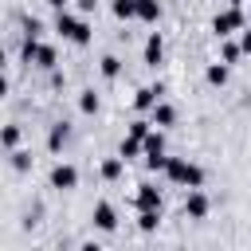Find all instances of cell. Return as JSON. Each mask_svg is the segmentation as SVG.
Listing matches in <instances>:
<instances>
[{"mask_svg": "<svg viewBox=\"0 0 251 251\" xmlns=\"http://www.w3.org/2000/svg\"><path fill=\"white\" fill-rule=\"evenodd\" d=\"M165 176L173 184H180V188H200L204 184V169L192 165V161H184V157H169L165 161Z\"/></svg>", "mask_w": 251, "mask_h": 251, "instance_id": "cell-1", "label": "cell"}, {"mask_svg": "<svg viewBox=\"0 0 251 251\" xmlns=\"http://www.w3.org/2000/svg\"><path fill=\"white\" fill-rule=\"evenodd\" d=\"M55 31H59L67 43H75V47H86V43H90V24H86L82 16H71L67 8L55 16Z\"/></svg>", "mask_w": 251, "mask_h": 251, "instance_id": "cell-2", "label": "cell"}, {"mask_svg": "<svg viewBox=\"0 0 251 251\" xmlns=\"http://www.w3.org/2000/svg\"><path fill=\"white\" fill-rule=\"evenodd\" d=\"M247 24H243V8H224V12H216L212 16V31L220 35V39H227V35H235V31H243Z\"/></svg>", "mask_w": 251, "mask_h": 251, "instance_id": "cell-3", "label": "cell"}, {"mask_svg": "<svg viewBox=\"0 0 251 251\" xmlns=\"http://www.w3.org/2000/svg\"><path fill=\"white\" fill-rule=\"evenodd\" d=\"M75 184H78V169H75V165H55V169H51V188L71 192Z\"/></svg>", "mask_w": 251, "mask_h": 251, "instance_id": "cell-4", "label": "cell"}, {"mask_svg": "<svg viewBox=\"0 0 251 251\" xmlns=\"http://www.w3.org/2000/svg\"><path fill=\"white\" fill-rule=\"evenodd\" d=\"M208 208H212V204H208V196H204L200 188H188V196H184V216H188V220H204V216H208Z\"/></svg>", "mask_w": 251, "mask_h": 251, "instance_id": "cell-5", "label": "cell"}, {"mask_svg": "<svg viewBox=\"0 0 251 251\" xmlns=\"http://www.w3.org/2000/svg\"><path fill=\"white\" fill-rule=\"evenodd\" d=\"M90 220H94L98 231H114V227H118V212H114V204H106V200L94 204V216H90Z\"/></svg>", "mask_w": 251, "mask_h": 251, "instance_id": "cell-6", "label": "cell"}, {"mask_svg": "<svg viewBox=\"0 0 251 251\" xmlns=\"http://www.w3.org/2000/svg\"><path fill=\"white\" fill-rule=\"evenodd\" d=\"M141 59H145V67H157V63L165 59V39H161V31H153V35L145 39V51H141Z\"/></svg>", "mask_w": 251, "mask_h": 251, "instance_id": "cell-7", "label": "cell"}, {"mask_svg": "<svg viewBox=\"0 0 251 251\" xmlns=\"http://www.w3.org/2000/svg\"><path fill=\"white\" fill-rule=\"evenodd\" d=\"M161 94H165L161 82H157V86H141V90L133 94V106H137V110H153V106L161 102Z\"/></svg>", "mask_w": 251, "mask_h": 251, "instance_id": "cell-8", "label": "cell"}, {"mask_svg": "<svg viewBox=\"0 0 251 251\" xmlns=\"http://www.w3.org/2000/svg\"><path fill=\"white\" fill-rule=\"evenodd\" d=\"M133 204H137V212H145V208H161V188H153V184H137Z\"/></svg>", "mask_w": 251, "mask_h": 251, "instance_id": "cell-9", "label": "cell"}, {"mask_svg": "<svg viewBox=\"0 0 251 251\" xmlns=\"http://www.w3.org/2000/svg\"><path fill=\"white\" fill-rule=\"evenodd\" d=\"M67 141H71V126H67V122H55L51 133H47V149H51V153H63Z\"/></svg>", "mask_w": 251, "mask_h": 251, "instance_id": "cell-10", "label": "cell"}, {"mask_svg": "<svg viewBox=\"0 0 251 251\" xmlns=\"http://www.w3.org/2000/svg\"><path fill=\"white\" fill-rule=\"evenodd\" d=\"M149 122H153V126H161V129H169V126L176 122V110H173L169 102H157V106L149 110Z\"/></svg>", "mask_w": 251, "mask_h": 251, "instance_id": "cell-11", "label": "cell"}, {"mask_svg": "<svg viewBox=\"0 0 251 251\" xmlns=\"http://www.w3.org/2000/svg\"><path fill=\"white\" fill-rule=\"evenodd\" d=\"M118 153H122L126 161L145 157V141H141V137H133V133H126V137H122V145H118Z\"/></svg>", "mask_w": 251, "mask_h": 251, "instance_id": "cell-12", "label": "cell"}, {"mask_svg": "<svg viewBox=\"0 0 251 251\" xmlns=\"http://www.w3.org/2000/svg\"><path fill=\"white\" fill-rule=\"evenodd\" d=\"M141 141H145V157H157V153H165V133H161V126H153V129H149Z\"/></svg>", "mask_w": 251, "mask_h": 251, "instance_id": "cell-13", "label": "cell"}, {"mask_svg": "<svg viewBox=\"0 0 251 251\" xmlns=\"http://www.w3.org/2000/svg\"><path fill=\"white\" fill-rule=\"evenodd\" d=\"M98 173H102V180H118V176L126 173V157H122V153H118V157H106Z\"/></svg>", "mask_w": 251, "mask_h": 251, "instance_id": "cell-14", "label": "cell"}, {"mask_svg": "<svg viewBox=\"0 0 251 251\" xmlns=\"http://www.w3.org/2000/svg\"><path fill=\"white\" fill-rule=\"evenodd\" d=\"M31 63H35L39 71H55V47H51V43H39V47H35V59H31Z\"/></svg>", "mask_w": 251, "mask_h": 251, "instance_id": "cell-15", "label": "cell"}, {"mask_svg": "<svg viewBox=\"0 0 251 251\" xmlns=\"http://www.w3.org/2000/svg\"><path fill=\"white\" fill-rule=\"evenodd\" d=\"M204 78H208V86H224V82L231 78V71H227V63H208Z\"/></svg>", "mask_w": 251, "mask_h": 251, "instance_id": "cell-16", "label": "cell"}, {"mask_svg": "<svg viewBox=\"0 0 251 251\" xmlns=\"http://www.w3.org/2000/svg\"><path fill=\"white\" fill-rule=\"evenodd\" d=\"M137 20L157 24V20H161V0H137Z\"/></svg>", "mask_w": 251, "mask_h": 251, "instance_id": "cell-17", "label": "cell"}, {"mask_svg": "<svg viewBox=\"0 0 251 251\" xmlns=\"http://www.w3.org/2000/svg\"><path fill=\"white\" fill-rule=\"evenodd\" d=\"M157 224H161V208H145V212H137V227H141V231H157Z\"/></svg>", "mask_w": 251, "mask_h": 251, "instance_id": "cell-18", "label": "cell"}, {"mask_svg": "<svg viewBox=\"0 0 251 251\" xmlns=\"http://www.w3.org/2000/svg\"><path fill=\"white\" fill-rule=\"evenodd\" d=\"M110 8H114V16H118V20H126V24H129V20H137V0H114Z\"/></svg>", "mask_w": 251, "mask_h": 251, "instance_id": "cell-19", "label": "cell"}, {"mask_svg": "<svg viewBox=\"0 0 251 251\" xmlns=\"http://www.w3.org/2000/svg\"><path fill=\"white\" fill-rule=\"evenodd\" d=\"M239 55H243V47L239 43H231V39H220V59L231 67V63H239Z\"/></svg>", "mask_w": 251, "mask_h": 251, "instance_id": "cell-20", "label": "cell"}, {"mask_svg": "<svg viewBox=\"0 0 251 251\" xmlns=\"http://www.w3.org/2000/svg\"><path fill=\"white\" fill-rule=\"evenodd\" d=\"M118 75H122V59H118V55H102V78L114 82Z\"/></svg>", "mask_w": 251, "mask_h": 251, "instance_id": "cell-21", "label": "cell"}, {"mask_svg": "<svg viewBox=\"0 0 251 251\" xmlns=\"http://www.w3.org/2000/svg\"><path fill=\"white\" fill-rule=\"evenodd\" d=\"M78 110H82V114H98V94H94V90H82V94H78Z\"/></svg>", "mask_w": 251, "mask_h": 251, "instance_id": "cell-22", "label": "cell"}, {"mask_svg": "<svg viewBox=\"0 0 251 251\" xmlns=\"http://www.w3.org/2000/svg\"><path fill=\"white\" fill-rule=\"evenodd\" d=\"M0 145L12 153V149L20 145V126H4V133H0Z\"/></svg>", "mask_w": 251, "mask_h": 251, "instance_id": "cell-23", "label": "cell"}, {"mask_svg": "<svg viewBox=\"0 0 251 251\" xmlns=\"http://www.w3.org/2000/svg\"><path fill=\"white\" fill-rule=\"evenodd\" d=\"M12 169H16V173H27V169H31V153L12 149Z\"/></svg>", "mask_w": 251, "mask_h": 251, "instance_id": "cell-24", "label": "cell"}, {"mask_svg": "<svg viewBox=\"0 0 251 251\" xmlns=\"http://www.w3.org/2000/svg\"><path fill=\"white\" fill-rule=\"evenodd\" d=\"M24 35H35V39H39V35H43V24H39L35 16H27V20H24Z\"/></svg>", "mask_w": 251, "mask_h": 251, "instance_id": "cell-25", "label": "cell"}, {"mask_svg": "<svg viewBox=\"0 0 251 251\" xmlns=\"http://www.w3.org/2000/svg\"><path fill=\"white\" fill-rule=\"evenodd\" d=\"M149 129H153V122H145V118H137V122H129V133H133V137H145Z\"/></svg>", "mask_w": 251, "mask_h": 251, "instance_id": "cell-26", "label": "cell"}, {"mask_svg": "<svg viewBox=\"0 0 251 251\" xmlns=\"http://www.w3.org/2000/svg\"><path fill=\"white\" fill-rule=\"evenodd\" d=\"M239 47H243V55H251V31H247V27L239 31Z\"/></svg>", "mask_w": 251, "mask_h": 251, "instance_id": "cell-27", "label": "cell"}, {"mask_svg": "<svg viewBox=\"0 0 251 251\" xmlns=\"http://www.w3.org/2000/svg\"><path fill=\"white\" fill-rule=\"evenodd\" d=\"M94 8H98V0H78V12H82V16H90Z\"/></svg>", "mask_w": 251, "mask_h": 251, "instance_id": "cell-28", "label": "cell"}, {"mask_svg": "<svg viewBox=\"0 0 251 251\" xmlns=\"http://www.w3.org/2000/svg\"><path fill=\"white\" fill-rule=\"evenodd\" d=\"M47 4H51V8H55V12H63V8H67V4H71V0H47Z\"/></svg>", "mask_w": 251, "mask_h": 251, "instance_id": "cell-29", "label": "cell"}, {"mask_svg": "<svg viewBox=\"0 0 251 251\" xmlns=\"http://www.w3.org/2000/svg\"><path fill=\"white\" fill-rule=\"evenodd\" d=\"M227 4H235V8H239V4H243V0H227Z\"/></svg>", "mask_w": 251, "mask_h": 251, "instance_id": "cell-30", "label": "cell"}]
</instances>
